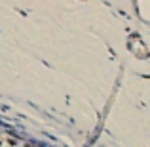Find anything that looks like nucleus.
I'll use <instances>...</instances> for the list:
<instances>
[{
	"instance_id": "1",
	"label": "nucleus",
	"mask_w": 150,
	"mask_h": 147,
	"mask_svg": "<svg viewBox=\"0 0 150 147\" xmlns=\"http://www.w3.org/2000/svg\"><path fill=\"white\" fill-rule=\"evenodd\" d=\"M6 141H8L10 145H17V141H15V139H12V138H10V139H6Z\"/></svg>"
}]
</instances>
